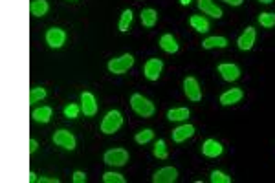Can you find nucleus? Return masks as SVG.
<instances>
[{
    "label": "nucleus",
    "mask_w": 275,
    "mask_h": 183,
    "mask_svg": "<svg viewBox=\"0 0 275 183\" xmlns=\"http://www.w3.org/2000/svg\"><path fill=\"white\" fill-rule=\"evenodd\" d=\"M131 106L132 110L138 115H141V117H151L156 112V108H154V105H152L151 101L147 97H143V95H139V93H134L131 97Z\"/></svg>",
    "instance_id": "f257e3e1"
},
{
    "label": "nucleus",
    "mask_w": 275,
    "mask_h": 183,
    "mask_svg": "<svg viewBox=\"0 0 275 183\" xmlns=\"http://www.w3.org/2000/svg\"><path fill=\"white\" fill-rule=\"evenodd\" d=\"M121 125H123V115H121V112L110 110L103 117V121H101V132L103 134H114V132H117L121 128Z\"/></svg>",
    "instance_id": "f03ea898"
},
{
    "label": "nucleus",
    "mask_w": 275,
    "mask_h": 183,
    "mask_svg": "<svg viewBox=\"0 0 275 183\" xmlns=\"http://www.w3.org/2000/svg\"><path fill=\"white\" fill-rule=\"evenodd\" d=\"M134 64V57L131 53H125V55L117 57V59H110L109 61V71L110 73H116V75H121L125 71L132 68Z\"/></svg>",
    "instance_id": "7ed1b4c3"
},
{
    "label": "nucleus",
    "mask_w": 275,
    "mask_h": 183,
    "mask_svg": "<svg viewBox=\"0 0 275 183\" xmlns=\"http://www.w3.org/2000/svg\"><path fill=\"white\" fill-rule=\"evenodd\" d=\"M103 160L107 165L123 167L125 163L129 161V152H127L125 148H112V150H107V152H105Z\"/></svg>",
    "instance_id": "20e7f679"
},
{
    "label": "nucleus",
    "mask_w": 275,
    "mask_h": 183,
    "mask_svg": "<svg viewBox=\"0 0 275 183\" xmlns=\"http://www.w3.org/2000/svg\"><path fill=\"white\" fill-rule=\"evenodd\" d=\"M54 143L59 147L66 148V150H74L76 148V136L68 132V130H57L54 134Z\"/></svg>",
    "instance_id": "39448f33"
},
{
    "label": "nucleus",
    "mask_w": 275,
    "mask_h": 183,
    "mask_svg": "<svg viewBox=\"0 0 275 183\" xmlns=\"http://www.w3.org/2000/svg\"><path fill=\"white\" fill-rule=\"evenodd\" d=\"M162 70H164V63L160 59H149L143 66V73L149 81H158Z\"/></svg>",
    "instance_id": "423d86ee"
},
{
    "label": "nucleus",
    "mask_w": 275,
    "mask_h": 183,
    "mask_svg": "<svg viewBox=\"0 0 275 183\" xmlns=\"http://www.w3.org/2000/svg\"><path fill=\"white\" fill-rule=\"evenodd\" d=\"M176 180H178V170L174 167H164V169L156 170L154 176H152L154 183H172Z\"/></svg>",
    "instance_id": "0eeeda50"
},
{
    "label": "nucleus",
    "mask_w": 275,
    "mask_h": 183,
    "mask_svg": "<svg viewBox=\"0 0 275 183\" xmlns=\"http://www.w3.org/2000/svg\"><path fill=\"white\" fill-rule=\"evenodd\" d=\"M81 110L86 117H94L97 114V103L96 97L90 92H82L81 93Z\"/></svg>",
    "instance_id": "6e6552de"
},
{
    "label": "nucleus",
    "mask_w": 275,
    "mask_h": 183,
    "mask_svg": "<svg viewBox=\"0 0 275 183\" xmlns=\"http://www.w3.org/2000/svg\"><path fill=\"white\" fill-rule=\"evenodd\" d=\"M66 41V33L61 28H50L46 31V43L50 48H61Z\"/></svg>",
    "instance_id": "1a4fd4ad"
},
{
    "label": "nucleus",
    "mask_w": 275,
    "mask_h": 183,
    "mask_svg": "<svg viewBox=\"0 0 275 183\" xmlns=\"http://www.w3.org/2000/svg\"><path fill=\"white\" fill-rule=\"evenodd\" d=\"M184 92H186L187 99H191V101H200L202 99V90H200L198 81L194 77H187L184 81Z\"/></svg>",
    "instance_id": "9d476101"
},
{
    "label": "nucleus",
    "mask_w": 275,
    "mask_h": 183,
    "mask_svg": "<svg viewBox=\"0 0 275 183\" xmlns=\"http://www.w3.org/2000/svg\"><path fill=\"white\" fill-rule=\"evenodd\" d=\"M219 73H222L224 81H227V83L237 81L241 77V70L237 64H219Z\"/></svg>",
    "instance_id": "9b49d317"
},
{
    "label": "nucleus",
    "mask_w": 275,
    "mask_h": 183,
    "mask_svg": "<svg viewBox=\"0 0 275 183\" xmlns=\"http://www.w3.org/2000/svg\"><path fill=\"white\" fill-rule=\"evenodd\" d=\"M237 44H239V48H241L242 51H248V49L253 48V44H255V29L251 28V26H249V28H246V31H244V33L239 37Z\"/></svg>",
    "instance_id": "f8f14e48"
},
{
    "label": "nucleus",
    "mask_w": 275,
    "mask_h": 183,
    "mask_svg": "<svg viewBox=\"0 0 275 183\" xmlns=\"http://www.w3.org/2000/svg\"><path fill=\"white\" fill-rule=\"evenodd\" d=\"M242 90L241 88H231V90L224 92L222 95H220V105L224 106H229V105H235V103H239L242 99Z\"/></svg>",
    "instance_id": "ddd939ff"
},
{
    "label": "nucleus",
    "mask_w": 275,
    "mask_h": 183,
    "mask_svg": "<svg viewBox=\"0 0 275 183\" xmlns=\"http://www.w3.org/2000/svg\"><path fill=\"white\" fill-rule=\"evenodd\" d=\"M198 7L202 13L209 15V17H213V19H220L222 17V9L219 6H215L213 0H198Z\"/></svg>",
    "instance_id": "4468645a"
},
{
    "label": "nucleus",
    "mask_w": 275,
    "mask_h": 183,
    "mask_svg": "<svg viewBox=\"0 0 275 183\" xmlns=\"http://www.w3.org/2000/svg\"><path fill=\"white\" fill-rule=\"evenodd\" d=\"M222 145H220L219 141L215 139H207L204 145H202V154L207 156V158H217V156L222 154Z\"/></svg>",
    "instance_id": "2eb2a0df"
},
{
    "label": "nucleus",
    "mask_w": 275,
    "mask_h": 183,
    "mask_svg": "<svg viewBox=\"0 0 275 183\" xmlns=\"http://www.w3.org/2000/svg\"><path fill=\"white\" fill-rule=\"evenodd\" d=\"M194 134V127L192 125H182L178 127L176 130H172V141L174 143H182V141H186L187 137H191Z\"/></svg>",
    "instance_id": "dca6fc26"
},
{
    "label": "nucleus",
    "mask_w": 275,
    "mask_h": 183,
    "mask_svg": "<svg viewBox=\"0 0 275 183\" xmlns=\"http://www.w3.org/2000/svg\"><path fill=\"white\" fill-rule=\"evenodd\" d=\"M160 46H162V49H164L165 53H176V51H178V43H176V39L172 35H169V33L162 35Z\"/></svg>",
    "instance_id": "f3484780"
},
{
    "label": "nucleus",
    "mask_w": 275,
    "mask_h": 183,
    "mask_svg": "<svg viewBox=\"0 0 275 183\" xmlns=\"http://www.w3.org/2000/svg\"><path fill=\"white\" fill-rule=\"evenodd\" d=\"M52 117V108L50 106H41V108H35L31 112V119L37 123H48Z\"/></svg>",
    "instance_id": "a211bd4d"
},
{
    "label": "nucleus",
    "mask_w": 275,
    "mask_h": 183,
    "mask_svg": "<svg viewBox=\"0 0 275 183\" xmlns=\"http://www.w3.org/2000/svg\"><path fill=\"white\" fill-rule=\"evenodd\" d=\"M48 2L46 0H31V6H29V11L33 17H44L48 13Z\"/></svg>",
    "instance_id": "6ab92c4d"
},
{
    "label": "nucleus",
    "mask_w": 275,
    "mask_h": 183,
    "mask_svg": "<svg viewBox=\"0 0 275 183\" xmlns=\"http://www.w3.org/2000/svg\"><path fill=\"white\" fill-rule=\"evenodd\" d=\"M189 24H191L196 31H200V33H206V31H209V22H207V19L200 17V15H192L191 19H189Z\"/></svg>",
    "instance_id": "aec40b11"
},
{
    "label": "nucleus",
    "mask_w": 275,
    "mask_h": 183,
    "mask_svg": "<svg viewBox=\"0 0 275 183\" xmlns=\"http://www.w3.org/2000/svg\"><path fill=\"white\" fill-rule=\"evenodd\" d=\"M156 21H158V13L154 9L147 7V9L141 11V24H143L145 28H152L156 24Z\"/></svg>",
    "instance_id": "412c9836"
},
{
    "label": "nucleus",
    "mask_w": 275,
    "mask_h": 183,
    "mask_svg": "<svg viewBox=\"0 0 275 183\" xmlns=\"http://www.w3.org/2000/svg\"><path fill=\"white\" fill-rule=\"evenodd\" d=\"M202 46H204L206 49L226 48V46H227V39H224V37H209V39H206V41L202 43Z\"/></svg>",
    "instance_id": "4be33fe9"
},
{
    "label": "nucleus",
    "mask_w": 275,
    "mask_h": 183,
    "mask_svg": "<svg viewBox=\"0 0 275 183\" xmlns=\"http://www.w3.org/2000/svg\"><path fill=\"white\" fill-rule=\"evenodd\" d=\"M189 117V110L187 108H172L167 112V119L169 121H184Z\"/></svg>",
    "instance_id": "5701e85b"
},
{
    "label": "nucleus",
    "mask_w": 275,
    "mask_h": 183,
    "mask_svg": "<svg viewBox=\"0 0 275 183\" xmlns=\"http://www.w3.org/2000/svg\"><path fill=\"white\" fill-rule=\"evenodd\" d=\"M46 97V90L42 88V86H35L29 90V105H33V103H39L42 99Z\"/></svg>",
    "instance_id": "b1692460"
},
{
    "label": "nucleus",
    "mask_w": 275,
    "mask_h": 183,
    "mask_svg": "<svg viewBox=\"0 0 275 183\" xmlns=\"http://www.w3.org/2000/svg\"><path fill=\"white\" fill-rule=\"evenodd\" d=\"M132 24V11L131 9H125L119 19V31H129V26Z\"/></svg>",
    "instance_id": "393cba45"
},
{
    "label": "nucleus",
    "mask_w": 275,
    "mask_h": 183,
    "mask_svg": "<svg viewBox=\"0 0 275 183\" xmlns=\"http://www.w3.org/2000/svg\"><path fill=\"white\" fill-rule=\"evenodd\" d=\"M152 154L156 156L158 160H167V148H165V141L164 139H158L156 141V145H154V150H152Z\"/></svg>",
    "instance_id": "a878e982"
},
{
    "label": "nucleus",
    "mask_w": 275,
    "mask_h": 183,
    "mask_svg": "<svg viewBox=\"0 0 275 183\" xmlns=\"http://www.w3.org/2000/svg\"><path fill=\"white\" fill-rule=\"evenodd\" d=\"M152 137H154V132H152L151 128H145L141 132H138L134 139H136V143H139V145H145V143H149Z\"/></svg>",
    "instance_id": "bb28decb"
},
{
    "label": "nucleus",
    "mask_w": 275,
    "mask_h": 183,
    "mask_svg": "<svg viewBox=\"0 0 275 183\" xmlns=\"http://www.w3.org/2000/svg\"><path fill=\"white\" fill-rule=\"evenodd\" d=\"M259 22L264 28H274L275 26V13H261L259 15Z\"/></svg>",
    "instance_id": "cd10ccee"
},
{
    "label": "nucleus",
    "mask_w": 275,
    "mask_h": 183,
    "mask_svg": "<svg viewBox=\"0 0 275 183\" xmlns=\"http://www.w3.org/2000/svg\"><path fill=\"white\" fill-rule=\"evenodd\" d=\"M103 182L105 183H125V176L116 174V172H105Z\"/></svg>",
    "instance_id": "c85d7f7f"
},
{
    "label": "nucleus",
    "mask_w": 275,
    "mask_h": 183,
    "mask_svg": "<svg viewBox=\"0 0 275 183\" xmlns=\"http://www.w3.org/2000/svg\"><path fill=\"white\" fill-rule=\"evenodd\" d=\"M211 182L213 183H229L231 182V178L226 176V174L220 172V170H213V172H211Z\"/></svg>",
    "instance_id": "c756f323"
},
{
    "label": "nucleus",
    "mask_w": 275,
    "mask_h": 183,
    "mask_svg": "<svg viewBox=\"0 0 275 183\" xmlns=\"http://www.w3.org/2000/svg\"><path fill=\"white\" fill-rule=\"evenodd\" d=\"M79 110H81V108L77 105H68L64 108V115H66L68 119H76L77 115H79Z\"/></svg>",
    "instance_id": "7c9ffc66"
},
{
    "label": "nucleus",
    "mask_w": 275,
    "mask_h": 183,
    "mask_svg": "<svg viewBox=\"0 0 275 183\" xmlns=\"http://www.w3.org/2000/svg\"><path fill=\"white\" fill-rule=\"evenodd\" d=\"M72 180H74L76 183H84L86 182V174L81 172V170H76V172H74V176H72Z\"/></svg>",
    "instance_id": "2f4dec72"
},
{
    "label": "nucleus",
    "mask_w": 275,
    "mask_h": 183,
    "mask_svg": "<svg viewBox=\"0 0 275 183\" xmlns=\"http://www.w3.org/2000/svg\"><path fill=\"white\" fill-rule=\"evenodd\" d=\"M39 182H41V183H59V180H57V178H44V176H41V178H39Z\"/></svg>",
    "instance_id": "473e14b6"
},
{
    "label": "nucleus",
    "mask_w": 275,
    "mask_h": 183,
    "mask_svg": "<svg viewBox=\"0 0 275 183\" xmlns=\"http://www.w3.org/2000/svg\"><path fill=\"white\" fill-rule=\"evenodd\" d=\"M37 148H39V143H37L35 139L29 141V152H31V154H33V152H37Z\"/></svg>",
    "instance_id": "72a5a7b5"
},
{
    "label": "nucleus",
    "mask_w": 275,
    "mask_h": 183,
    "mask_svg": "<svg viewBox=\"0 0 275 183\" xmlns=\"http://www.w3.org/2000/svg\"><path fill=\"white\" fill-rule=\"evenodd\" d=\"M226 4H231V6H241L242 0H224Z\"/></svg>",
    "instance_id": "f704fd0d"
},
{
    "label": "nucleus",
    "mask_w": 275,
    "mask_h": 183,
    "mask_svg": "<svg viewBox=\"0 0 275 183\" xmlns=\"http://www.w3.org/2000/svg\"><path fill=\"white\" fill-rule=\"evenodd\" d=\"M29 182H31V183L39 182V178H37V174H35V172H29Z\"/></svg>",
    "instance_id": "c9c22d12"
},
{
    "label": "nucleus",
    "mask_w": 275,
    "mask_h": 183,
    "mask_svg": "<svg viewBox=\"0 0 275 183\" xmlns=\"http://www.w3.org/2000/svg\"><path fill=\"white\" fill-rule=\"evenodd\" d=\"M189 2H191V0H180V4H182V6H187Z\"/></svg>",
    "instance_id": "e433bc0d"
},
{
    "label": "nucleus",
    "mask_w": 275,
    "mask_h": 183,
    "mask_svg": "<svg viewBox=\"0 0 275 183\" xmlns=\"http://www.w3.org/2000/svg\"><path fill=\"white\" fill-rule=\"evenodd\" d=\"M259 2H262V4H270L272 0H259Z\"/></svg>",
    "instance_id": "4c0bfd02"
}]
</instances>
